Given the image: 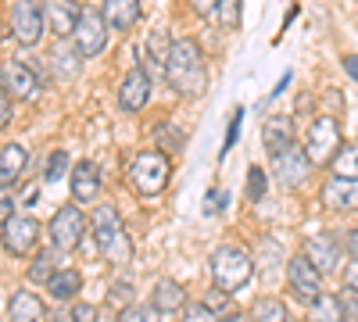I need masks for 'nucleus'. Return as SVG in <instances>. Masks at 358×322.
<instances>
[{
    "instance_id": "1",
    "label": "nucleus",
    "mask_w": 358,
    "mask_h": 322,
    "mask_svg": "<svg viewBox=\"0 0 358 322\" xmlns=\"http://www.w3.org/2000/svg\"><path fill=\"white\" fill-rule=\"evenodd\" d=\"M165 79L172 82V90L183 94V97H201L208 90V68H204V57H201L194 40H176L172 43Z\"/></svg>"
},
{
    "instance_id": "2",
    "label": "nucleus",
    "mask_w": 358,
    "mask_h": 322,
    "mask_svg": "<svg viewBox=\"0 0 358 322\" xmlns=\"http://www.w3.org/2000/svg\"><path fill=\"white\" fill-rule=\"evenodd\" d=\"M90 226H94L97 251H101L108 261L122 265V261L133 258V240H129V233L122 229V215H118L111 204H101V208L94 212V219H90Z\"/></svg>"
},
{
    "instance_id": "3",
    "label": "nucleus",
    "mask_w": 358,
    "mask_h": 322,
    "mask_svg": "<svg viewBox=\"0 0 358 322\" xmlns=\"http://www.w3.org/2000/svg\"><path fill=\"white\" fill-rule=\"evenodd\" d=\"M208 269H212V279L219 290L226 294H236L251 283V272H255V261L244 247H215V254L208 258Z\"/></svg>"
},
{
    "instance_id": "4",
    "label": "nucleus",
    "mask_w": 358,
    "mask_h": 322,
    "mask_svg": "<svg viewBox=\"0 0 358 322\" xmlns=\"http://www.w3.org/2000/svg\"><path fill=\"white\" fill-rule=\"evenodd\" d=\"M169 172H172V168H169V158H165L162 151H143V154H136L133 165H129V180H133L136 193L155 197V193L165 190Z\"/></svg>"
},
{
    "instance_id": "5",
    "label": "nucleus",
    "mask_w": 358,
    "mask_h": 322,
    "mask_svg": "<svg viewBox=\"0 0 358 322\" xmlns=\"http://www.w3.org/2000/svg\"><path fill=\"white\" fill-rule=\"evenodd\" d=\"M287 283H290V294L301 305L322 301V272L308 261V254H294L287 261Z\"/></svg>"
},
{
    "instance_id": "6",
    "label": "nucleus",
    "mask_w": 358,
    "mask_h": 322,
    "mask_svg": "<svg viewBox=\"0 0 358 322\" xmlns=\"http://www.w3.org/2000/svg\"><path fill=\"white\" fill-rule=\"evenodd\" d=\"M341 126L330 119V115H322V119H315L312 122V129H308V140H305V154H308V161L312 165H326L330 158H337L341 154Z\"/></svg>"
},
{
    "instance_id": "7",
    "label": "nucleus",
    "mask_w": 358,
    "mask_h": 322,
    "mask_svg": "<svg viewBox=\"0 0 358 322\" xmlns=\"http://www.w3.org/2000/svg\"><path fill=\"white\" fill-rule=\"evenodd\" d=\"M72 40H76V50H79L83 57L104 54V47H108V22H104V15L83 8V18H79V25H76Z\"/></svg>"
},
{
    "instance_id": "8",
    "label": "nucleus",
    "mask_w": 358,
    "mask_h": 322,
    "mask_svg": "<svg viewBox=\"0 0 358 322\" xmlns=\"http://www.w3.org/2000/svg\"><path fill=\"white\" fill-rule=\"evenodd\" d=\"M83 233H86V215L76 208V204H65V208L50 219V240H54L57 251H72V247H79Z\"/></svg>"
},
{
    "instance_id": "9",
    "label": "nucleus",
    "mask_w": 358,
    "mask_h": 322,
    "mask_svg": "<svg viewBox=\"0 0 358 322\" xmlns=\"http://www.w3.org/2000/svg\"><path fill=\"white\" fill-rule=\"evenodd\" d=\"M43 25H47V18H43V8L36 4V0H18V4L11 8V33H15L18 43L33 47L43 36Z\"/></svg>"
},
{
    "instance_id": "10",
    "label": "nucleus",
    "mask_w": 358,
    "mask_h": 322,
    "mask_svg": "<svg viewBox=\"0 0 358 322\" xmlns=\"http://www.w3.org/2000/svg\"><path fill=\"white\" fill-rule=\"evenodd\" d=\"M40 8H43V18H47L54 36L76 33V25L83 18V8L76 4V0H40Z\"/></svg>"
},
{
    "instance_id": "11",
    "label": "nucleus",
    "mask_w": 358,
    "mask_h": 322,
    "mask_svg": "<svg viewBox=\"0 0 358 322\" xmlns=\"http://www.w3.org/2000/svg\"><path fill=\"white\" fill-rule=\"evenodd\" d=\"M40 240V222L36 219H11L4 226V251L15 258H25Z\"/></svg>"
},
{
    "instance_id": "12",
    "label": "nucleus",
    "mask_w": 358,
    "mask_h": 322,
    "mask_svg": "<svg viewBox=\"0 0 358 322\" xmlns=\"http://www.w3.org/2000/svg\"><path fill=\"white\" fill-rule=\"evenodd\" d=\"M151 97V79H147L143 68H129L122 86H118V108L122 111H140Z\"/></svg>"
},
{
    "instance_id": "13",
    "label": "nucleus",
    "mask_w": 358,
    "mask_h": 322,
    "mask_svg": "<svg viewBox=\"0 0 358 322\" xmlns=\"http://www.w3.org/2000/svg\"><path fill=\"white\" fill-rule=\"evenodd\" d=\"M305 254H308V261L322 276L341 265V247H337V240L330 237V233H315V237H308L305 240Z\"/></svg>"
},
{
    "instance_id": "14",
    "label": "nucleus",
    "mask_w": 358,
    "mask_h": 322,
    "mask_svg": "<svg viewBox=\"0 0 358 322\" xmlns=\"http://www.w3.org/2000/svg\"><path fill=\"white\" fill-rule=\"evenodd\" d=\"M72 197L76 204H94L101 197V172L94 161H79L72 168Z\"/></svg>"
},
{
    "instance_id": "15",
    "label": "nucleus",
    "mask_w": 358,
    "mask_h": 322,
    "mask_svg": "<svg viewBox=\"0 0 358 322\" xmlns=\"http://www.w3.org/2000/svg\"><path fill=\"white\" fill-rule=\"evenodd\" d=\"M308 168H312V161H308V154H305L301 147H294V151L273 158V172H276V180H280L283 186H301V180H305Z\"/></svg>"
},
{
    "instance_id": "16",
    "label": "nucleus",
    "mask_w": 358,
    "mask_h": 322,
    "mask_svg": "<svg viewBox=\"0 0 358 322\" xmlns=\"http://www.w3.org/2000/svg\"><path fill=\"white\" fill-rule=\"evenodd\" d=\"M322 204H326V208H334V212H351V208H358V180L334 175V180L322 186Z\"/></svg>"
},
{
    "instance_id": "17",
    "label": "nucleus",
    "mask_w": 358,
    "mask_h": 322,
    "mask_svg": "<svg viewBox=\"0 0 358 322\" xmlns=\"http://www.w3.org/2000/svg\"><path fill=\"white\" fill-rule=\"evenodd\" d=\"M262 140H265V151L273 158L294 151V122L290 119H268L262 126Z\"/></svg>"
},
{
    "instance_id": "18",
    "label": "nucleus",
    "mask_w": 358,
    "mask_h": 322,
    "mask_svg": "<svg viewBox=\"0 0 358 322\" xmlns=\"http://www.w3.org/2000/svg\"><path fill=\"white\" fill-rule=\"evenodd\" d=\"M0 79H4V94H8V97H33V94H36V75L29 72L25 65L4 61V68H0Z\"/></svg>"
},
{
    "instance_id": "19",
    "label": "nucleus",
    "mask_w": 358,
    "mask_h": 322,
    "mask_svg": "<svg viewBox=\"0 0 358 322\" xmlns=\"http://www.w3.org/2000/svg\"><path fill=\"white\" fill-rule=\"evenodd\" d=\"M101 15H104L108 29H133L140 18V4L136 0H104Z\"/></svg>"
},
{
    "instance_id": "20",
    "label": "nucleus",
    "mask_w": 358,
    "mask_h": 322,
    "mask_svg": "<svg viewBox=\"0 0 358 322\" xmlns=\"http://www.w3.org/2000/svg\"><path fill=\"white\" fill-rule=\"evenodd\" d=\"M8 319L11 322H40L43 319V301L29 290H18V294L8 301Z\"/></svg>"
},
{
    "instance_id": "21",
    "label": "nucleus",
    "mask_w": 358,
    "mask_h": 322,
    "mask_svg": "<svg viewBox=\"0 0 358 322\" xmlns=\"http://www.w3.org/2000/svg\"><path fill=\"white\" fill-rule=\"evenodd\" d=\"M79 286H83V279H79L76 269H57V272L47 279V290H50L54 301H72V298L79 294Z\"/></svg>"
},
{
    "instance_id": "22",
    "label": "nucleus",
    "mask_w": 358,
    "mask_h": 322,
    "mask_svg": "<svg viewBox=\"0 0 358 322\" xmlns=\"http://www.w3.org/2000/svg\"><path fill=\"white\" fill-rule=\"evenodd\" d=\"M183 305H187V294L179 283H172V279L155 283V308L158 312H183Z\"/></svg>"
},
{
    "instance_id": "23",
    "label": "nucleus",
    "mask_w": 358,
    "mask_h": 322,
    "mask_svg": "<svg viewBox=\"0 0 358 322\" xmlns=\"http://www.w3.org/2000/svg\"><path fill=\"white\" fill-rule=\"evenodd\" d=\"M25 168V147H18V143H4V151H0V180H4V186H11L18 175Z\"/></svg>"
},
{
    "instance_id": "24",
    "label": "nucleus",
    "mask_w": 358,
    "mask_h": 322,
    "mask_svg": "<svg viewBox=\"0 0 358 322\" xmlns=\"http://www.w3.org/2000/svg\"><path fill=\"white\" fill-rule=\"evenodd\" d=\"M334 168H337V175H344V180H358V140L344 143L341 154L334 158Z\"/></svg>"
},
{
    "instance_id": "25",
    "label": "nucleus",
    "mask_w": 358,
    "mask_h": 322,
    "mask_svg": "<svg viewBox=\"0 0 358 322\" xmlns=\"http://www.w3.org/2000/svg\"><path fill=\"white\" fill-rule=\"evenodd\" d=\"M308 322H344V308H341V298H322L312 305V315Z\"/></svg>"
},
{
    "instance_id": "26",
    "label": "nucleus",
    "mask_w": 358,
    "mask_h": 322,
    "mask_svg": "<svg viewBox=\"0 0 358 322\" xmlns=\"http://www.w3.org/2000/svg\"><path fill=\"white\" fill-rule=\"evenodd\" d=\"M147 50H151V61H155L158 68H165V65H169L172 43H169V36H165V29H155V33L147 36Z\"/></svg>"
},
{
    "instance_id": "27",
    "label": "nucleus",
    "mask_w": 358,
    "mask_h": 322,
    "mask_svg": "<svg viewBox=\"0 0 358 322\" xmlns=\"http://www.w3.org/2000/svg\"><path fill=\"white\" fill-rule=\"evenodd\" d=\"M251 319H255V322H287V312H283V305H280L276 298H262V301L255 305Z\"/></svg>"
},
{
    "instance_id": "28",
    "label": "nucleus",
    "mask_w": 358,
    "mask_h": 322,
    "mask_svg": "<svg viewBox=\"0 0 358 322\" xmlns=\"http://www.w3.org/2000/svg\"><path fill=\"white\" fill-rule=\"evenodd\" d=\"M118 322H162V312L155 305H129L118 312Z\"/></svg>"
},
{
    "instance_id": "29",
    "label": "nucleus",
    "mask_w": 358,
    "mask_h": 322,
    "mask_svg": "<svg viewBox=\"0 0 358 322\" xmlns=\"http://www.w3.org/2000/svg\"><path fill=\"white\" fill-rule=\"evenodd\" d=\"M155 140L162 143L169 154H176L179 147H183V133H179L176 126H158V129H155Z\"/></svg>"
},
{
    "instance_id": "30",
    "label": "nucleus",
    "mask_w": 358,
    "mask_h": 322,
    "mask_svg": "<svg viewBox=\"0 0 358 322\" xmlns=\"http://www.w3.org/2000/svg\"><path fill=\"white\" fill-rule=\"evenodd\" d=\"M183 322H222V319H219V312H212L208 305H187Z\"/></svg>"
},
{
    "instance_id": "31",
    "label": "nucleus",
    "mask_w": 358,
    "mask_h": 322,
    "mask_svg": "<svg viewBox=\"0 0 358 322\" xmlns=\"http://www.w3.org/2000/svg\"><path fill=\"white\" fill-rule=\"evenodd\" d=\"M54 276V254H40L36 261H33V269H29V279H50Z\"/></svg>"
},
{
    "instance_id": "32",
    "label": "nucleus",
    "mask_w": 358,
    "mask_h": 322,
    "mask_svg": "<svg viewBox=\"0 0 358 322\" xmlns=\"http://www.w3.org/2000/svg\"><path fill=\"white\" fill-rule=\"evenodd\" d=\"M65 168H69V154L65 151H54L50 154V165H47V183H57L65 175Z\"/></svg>"
},
{
    "instance_id": "33",
    "label": "nucleus",
    "mask_w": 358,
    "mask_h": 322,
    "mask_svg": "<svg viewBox=\"0 0 358 322\" xmlns=\"http://www.w3.org/2000/svg\"><path fill=\"white\" fill-rule=\"evenodd\" d=\"M204 305L212 308V312H219V315H222V312H229V294L215 286V290H208V294H204Z\"/></svg>"
},
{
    "instance_id": "34",
    "label": "nucleus",
    "mask_w": 358,
    "mask_h": 322,
    "mask_svg": "<svg viewBox=\"0 0 358 322\" xmlns=\"http://www.w3.org/2000/svg\"><path fill=\"white\" fill-rule=\"evenodd\" d=\"M341 308H344V322H358V290H344Z\"/></svg>"
},
{
    "instance_id": "35",
    "label": "nucleus",
    "mask_w": 358,
    "mask_h": 322,
    "mask_svg": "<svg viewBox=\"0 0 358 322\" xmlns=\"http://www.w3.org/2000/svg\"><path fill=\"white\" fill-rule=\"evenodd\" d=\"M265 193V175H262V168H251V180H248V197L251 200H258Z\"/></svg>"
},
{
    "instance_id": "36",
    "label": "nucleus",
    "mask_w": 358,
    "mask_h": 322,
    "mask_svg": "<svg viewBox=\"0 0 358 322\" xmlns=\"http://www.w3.org/2000/svg\"><path fill=\"white\" fill-rule=\"evenodd\" d=\"M72 322H97V312L90 305H76L72 308Z\"/></svg>"
},
{
    "instance_id": "37",
    "label": "nucleus",
    "mask_w": 358,
    "mask_h": 322,
    "mask_svg": "<svg viewBox=\"0 0 358 322\" xmlns=\"http://www.w3.org/2000/svg\"><path fill=\"white\" fill-rule=\"evenodd\" d=\"M219 4H222V0H190V8H194L197 15H215Z\"/></svg>"
},
{
    "instance_id": "38",
    "label": "nucleus",
    "mask_w": 358,
    "mask_h": 322,
    "mask_svg": "<svg viewBox=\"0 0 358 322\" xmlns=\"http://www.w3.org/2000/svg\"><path fill=\"white\" fill-rule=\"evenodd\" d=\"M126 294L133 298V286H129V283H122V286H115V290H111V301H115V305H122V308H129V305H126Z\"/></svg>"
},
{
    "instance_id": "39",
    "label": "nucleus",
    "mask_w": 358,
    "mask_h": 322,
    "mask_svg": "<svg viewBox=\"0 0 358 322\" xmlns=\"http://www.w3.org/2000/svg\"><path fill=\"white\" fill-rule=\"evenodd\" d=\"M344 283H348V290H358V261L351 258V265L344 269Z\"/></svg>"
},
{
    "instance_id": "40",
    "label": "nucleus",
    "mask_w": 358,
    "mask_h": 322,
    "mask_svg": "<svg viewBox=\"0 0 358 322\" xmlns=\"http://www.w3.org/2000/svg\"><path fill=\"white\" fill-rule=\"evenodd\" d=\"M0 215H4V226L15 219V204H11V193H4V197H0Z\"/></svg>"
},
{
    "instance_id": "41",
    "label": "nucleus",
    "mask_w": 358,
    "mask_h": 322,
    "mask_svg": "<svg viewBox=\"0 0 358 322\" xmlns=\"http://www.w3.org/2000/svg\"><path fill=\"white\" fill-rule=\"evenodd\" d=\"M344 68H348L351 79H358V54H348V57H344Z\"/></svg>"
},
{
    "instance_id": "42",
    "label": "nucleus",
    "mask_w": 358,
    "mask_h": 322,
    "mask_svg": "<svg viewBox=\"0 0 358 322\" xmlns=\"http://www.w3.org/2000/svg\"><path fill=\"white\" fill-rule=\"evenodd\" d=\"M219 190H208V200H204V212H212V208H219Z\"/></svg>"
},
{
    "instance_id": "43",
    "label": "nucleus",
    "mask_w": 358,
    "mask_h": 322,
    "mask_svg": "<svg viewBox=\"0 0 358 322\" xmlns=\"http://www.w3.org/2000/svg\"><path fill=\"white\" fill-rule=\"evenodd\" d=\"M8 119H11V97L4 94V104H0V122L8 126Z\"/></svg>"
},
{
    "instance_id": "44",
    "label": "nucleus",
    "mask_w": 358,
    "mask_h": 322,
    "mask_svg": "<svg viewBox=\"0 0 358 322\" xmlns=\"http://www.w3.org/2000/svg\"><path fill=\"white\" fill-rule=\"evenodd\" d=\"M348 247H351V258L358 261V229L351 233V237H348Z\"/></svg>"
},
{
    "instance_id": "45",
    "label": "nucleus",
    "mask_w": 358,
    "mask_h": 322,
    "mask_svg": "<svg viewBox=\"0 0 358 322\" xmlns=\"http://www.w3.org/2000/svg\"><path fill=\"white\" fill-rule=\"evenodd\" d=\"M222 322H255V319H251V315H226Z\"/></svg>"
}]
</instances>
